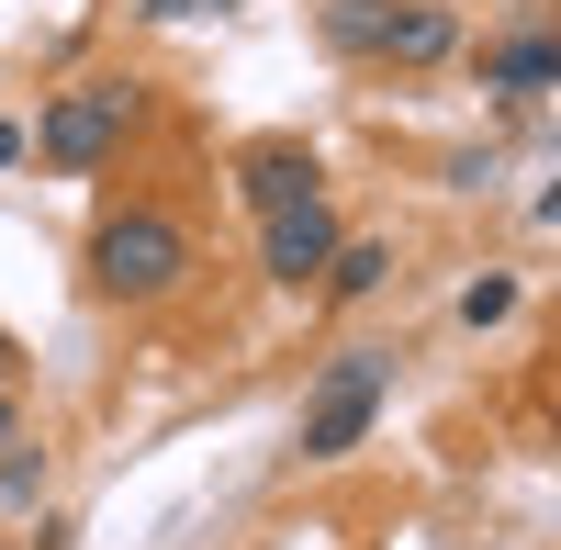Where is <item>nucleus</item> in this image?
<instances>
[{"mask_svg": "<svg viewBox=\"0 0 561 550\" xmlns=\"http://www.w3.org/2000/svg\"><path fill=\"white\" fill-rule=\"evenodd\" d=\"M192 270H203V248L169 203H113L90 225V293H113V303H169Z\"/></svg>", "mask_w": 561, "mask_h": 550, "instance_id": "1", "label": "nucleus"}, {"mask_svg": "<svg viewBox=\"0 0 561 550\" xmlns=\"http://www.w3.org/2000/svg\"><path fill=\"white\" fill-rule=\"evenodd\" d=\"M382 393H393V348H337L304 393V461H348L382 416Z\"/></svg>", "mask_w": 561, "mask_h": 550, "instance_id": "2", "label": "nucleus"}, {"mask_svg": "<svg viewBox=\"0 0 561 550\" xmlns=\"http://www.w3.org/2000/svg\"><path fill=\"white\" fill-rule=\"evenodd\" d=\"M124 135H135V79H79L68 102L34 124V147L57 158V169H102Z\"/></svg>", "mask_w": 561, "mask_h": 550, "instance_id": "3", "label": "nucleus"}, {"mask_svg": "<svg viewBox=\"0 0 561 550\" xmlns=\"http://www.w3.org/2000/svg\"><path fill=\"white\" fill-rule=\"evenodd\" d=\"M325 259H337V214H325V192L280 203V214H259V270H270L280 293H304Z\"/></svg>", "mask_w": 561, "mask_h": 550, "instance_id": "4", "label": "nucleus"}, {"mask_svg": "<svg viewBox=\"0 0 561 550\" xmlns=\"http://www.w3.org/2000/svg\"><path fill=\"white\" fill-rule=\"evenodd\" d=\"M449 45H460L449 0H370V57L382 68H438Z\"/></svg>", "mask_w": 561, "mask_h": 550, "instance_id": "5", "label": "nucleus"}, {"mask_svg": "<svg viewBox=\"0 0 561 550\" xmlns=\"http://www.w3.org/2000/svg\"><path fill=\"white\" fill-rule=\"evenodd\" d=\"M237 192H248V214H280V203L325 192V169H314V147H293V135H259L237 158Z\"/></svg>", "mask_w": 561, "mask_h": 550, "instance_id": "6", "label": "nucleus"}, {"mask_svg": "<svg viewBox=\"0 0 561 550\" xmlns=\"http://www.w3.org/2000/svg\"><path fill=\"white\" fill-rule=\"evenodd\" d=\"M483 90H505V102H539V90H561V45H550V23L494 34V45H483Z\"/></svg>", "mask_w": 561, "mask_h": 550, "instance_id": "7", "label": "nucleus"}, {"mask_svg": "<svg viewBox=\"0 0 561 550\" xmlns=\"http://www.w3.org/2000/svg\"><path fill=\"white\" fill-rule=\"evenodd\" d=\"M314 282H325V293H337V303H370V293H382V282H393V248H382V237H337V259H325V270H314Z\"/></svg>", "mask_w": 561, "mask_h": 550, "instance_id": "8", "label": "nucleus"}, {"mask_svg": "<svg viewBox=\"0 0 561 550\" xmlns=\"http://www.w3.org/2000/svg\"><path fill=\"white\" fill-rule=\"evenodd\" d=\"M505 314H517V282H505V270H483V282L460 293V326H505Z\"/></svg>", "mask_w": 561, "mask_h": 550, "instance_id": "9", "label": "nucleus"}, {"mask_svg": "<svg viewBox=\"0 0 561 550\" xmlns=\"http://www.w3.org/2000/svg\"><path fill=\"white\" fill-rule=\"evenodd\" d=\"M34 483H45V449H23V438H12V461H0V494H12V506H23Z\"/></svg>", "mask_w": 561, "mask_h": 550, "instance_id": "10", "label": "nucleus"}, {"mask_svg": "<svg viewBox=\"0 0 561 550\" xmlns=\"http://www.w3.org/2000/svg\"><path fill=\"white\" fill-rule=\"evenodd\" d=\"M23 438V404H12V382H0V449H12Z\"/></svg>", "mask_w": 561, "mask_h": 550, "instance_id": "11", "label": "nucleus"}, {"mask_svg": "<svg viewBox=\"0 0 561 550\" xmlns=\"http://www.w3.org/2000/svg\"><path fill=\"white\" fill-rule=\"evenodd\" d=\"M23 147H34V135H23V124H0V169H23Z\"/></svg>", "mask_w": 561, "mask_h": 550, "instance_id": "12", "label": "nucleus"}, {"mask_svg": "<svg viewBox=\"0 0 561 550\" xmlns=\"http://www.w3.org/2000/svg\"><path fill=\"white\" fill-rule=\"evenodd\" d=\"M158 12H169V23H180V12H225V0H158Z\"/></svg>", "mask_w": 561, "mask_h": 550, "instance_id": "13", "label": "nucleus"}, {"mask_svg": "<svg viewBox=\"0 0 561 550\" xmlns=\"http://www.w3.org/2000/svg\"><path fill=\"white\" fill-rule=\"evenodd\" d=\"M12 359H23V348H12V337H0V382H12Z\"/></svg>", "mask_w": 561, "mask_h": 550, "instance_id": "14", "label": "nucleus"}]
</instances>
